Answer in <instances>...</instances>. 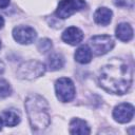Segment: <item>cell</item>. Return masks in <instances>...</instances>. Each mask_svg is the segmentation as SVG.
<instances>
[{"label":"cell","instance_id":"cell-16","mask_svg":"<svg viewBox=\"0 0 135 135\" xmlns=\"http://www.w3.org/2000/svg\"><path fill=\"white\" fill-rule=\"evenodd\" d=\"M12 90H11L9 83L4 79H0V98H5L9 96Z\"/></svg>","mask_w":135,"mask_h":135},{"label":"cell","instance_id":"cell-1","mask_svg":"<svg viewBox=\"0 0 135 135\" xmlns=\"http://www.w3.org/2000/svg\"><path fill=\"white\" fill-rule=\"evenodd\" d=\"M132 68L120 59H112L99 71L98 83L107 92L122 95L132 85Z\"/></svg>","mask_w":135,"mask_h":135},{"label":"cell","instance_id":"cell-10","mask_svg":"<svg viewBox=\"0 0 135 135\" xmlns=\"http://www.w3.org/2000/svg\"><path fill=\"white\" fill-rule=\"evenodd\" d=\"M70 133L77 135H88L91 133L88 123L79 118H74L70 123Z\"/></svg>","mask_w":135,"mask_h":135},{"label":"cell","instance_id":"cell-12","mask_svg":"<svg viewBox=\"0 0 135 135\" xmlns=\"http://www.w3.org/2000/svg\"><path fill=\"white\" fill-rule=\"evenodd\" d=\"M116 37L121 41H130L133 37V30L127 22H121L116 27Z\"/></svg>","mask_w":135,"mask_h":135},{"label":"cell","instance_id":"cell-2","mask_svg":"<svg viewBox=\"0 0 135 135\" xmlns=\"http://www.w3.org/2000/svg\"><path fill=\"white\" fill-rule=\"evenodd\" d=\"M24 105L33 129L43 130L50 124L49 105L44 98L36 94L30 95L26 98Z\"/></svg>","mask_w":135,"mask_h":135},{"label":"cell","instance_id":"cell-11","mask_svg":"<svg viewBox=\"0 0 135 135\" xmlns=\"http://www.w3.org/2000/svg\"><path fill=\"white\" fill-rule=\"evenodd\" d=\"M94 20L100 25H108L112 20V11L108 7H99L94 14Z\"/></svg>","mask_w":135,"mask_h":135},{"label":"cell","instance_id":"cell-15","mask_svg":"<svg viewBox=\"0 0 135 135\" xmlns=\"http://www.w3.org/2000/svg\"><path fill=\"white\" fill-rule=\"evenodd\" d=\"M63 63H64L63 57L59 54H53L47 59V68L51 71H56L61 69L63 66Z\"/></svg>","mask_w":135,"mask_h":135},{"label":"cell","instance_id":"cell-23","mask_svg":"<svg viewBox=\"0 0 135 135\" xmlns=\"http://www.w3.org/2000/svg\"><path fill=\"white\" fill-rule=\"evenodd\" d=\"M0 46H1V42H0Z\"/></svg>","mask_w":135,"mask_h":135},{"label":"cell","instance_id":"cell-8","mask_svg":"<svg viewBox=\"0 0 135 135\" xmlns=\"http://www.w3.org/2000/svg\"><path fill=\"white\" fill-rule=\"evenodd\" d=\"M134 116V107L131 103H120L115 107L113 111V117L120 123H126L132 120Z\"/></svg>","mask_w":135,"mask_h":135},{"label":"cell","instance_id":"cell-13","mask_svg":"<svg viewBox=\"0 0 135 135\" xmlns=\"http://www.w3.org/2000/svg\"><path fill=\"white\" fill-rule=\"evenodd\" d=\"M75 59L77 62H79L81 64L89 63L92 59V52H91L90 47L88 45H82V46L78 47L75 53Z\"/></svg>","mask_w":135,"mask_h":135},{"label":"cell","instance_id":"cell-14","mask_svg":"<svg viewBox=\"0 0 135 135\" xmlns=\"http://www.w3.org/2000/svg\"><path fill=\"white\" fill-rule=\"evenodd\" d=\"M3 120L7 127H15L20 122V114L15 109H9L3 112Z\"/></svg>","mask_w":135,"mask_h":135},{"label":"cell","instance_id":"cell-21","mask_svg":"<svg viewBox=\"0 0 135 135\" xmlns=\"http://www.w3.org/2000/svg\"><path fill=\"white\" fill-rule=\"evenodd\" d=\"M3 24H4V20H3V18L0 16V28L3 26Z\"/></svg>","mask_w":135,"mask_h":135},{"label":"cell","instance_id":"cell-18","mask_svg":"<svg viewBox=\"0 0 135 135\" xmlns=\"http://www.w3.org/2000/svg\"><path fill=\"white\" fill-rule=\"evenodd\" d=\"M116 6L120 7H133V0H113Z\"/></svg>","mask_w":135,"mask_h":135},{"label":"cell","instance_id":"cell-6","mask_svg":"<svg viewBox=\"0 0 135 135\" xmlns=\"http://www.w3.org/2000/svg\"><path fill=\"white\" fill-rule=\"evenodd\" d=\"M85 5L84 0H61L57 6L56 15L58 18L65 19L75 12L80 11Z\"/></svg>","mask_w":135,"mask_h":135},{"label":"cell","instance_id":"cell-5","mask_svg":"<svg viewBox=\"0 0 135 135\" xmlns=\"http://www.w3.org/2000/svg\"><path fill=\"white\" fill-rule=\"evenodd\" d=\"M56 95L58 99L62 102L71 101L75 96V86L70 78L62 77L59 78L55 83Z\"/></svg>","mask_w":135,"mask_h":135},{"label":"cell","instance_id":"cell-4","mask_svg":"<svg viewBox=\"0 0 135 135\" xmlns=\"http://www.w3.org/2000/svg\"><path fill=\"white\" fill-rule=\"evenodd\" d=\"M89 44L91 47V52H93L97 56H100L107 54L113 49L114 41L108 35H96L90 39Z\"/></svg>","mask_w":135,"mask_h":135},{"label":"cell","instance_id":"cell-7","mask_svg":"<svg viewBox=\"0 0 135 135\" xmlns=\"http://www.w3.org/2000/svg\"><path fill=\"white\" fill-rule=\"evenodd\" d=\"M36 32L31 26H17L13 30L14 39L21 44H30L36 39Z\"/></svg>","mask_w":135,"mask_h":135},{"label":"cell","instance_id":"cell-9","mask_svg":"<svg viewBox=\"0 0 135 135\" xmlns=\"http://www.w3.org/2000/svg\"><path fill=\"white\" fill-rule=\"evenodd\" d=\"M83 39V33L76 26H71L66 28L62 34V40L71 45H76L80 43Z\"/></svg>","mask_w":135,"mask_h":135},{"label":"cell","instance_id":"cell-22","mask_svg":"<svg viewBox=\"0 0 135 135\" xmlns=\"http://www.w3.org/2000/svg\"><path fill=\"white\" fill-rule=\"evenodd\" d=\"M2 123H3V122H2V119L0 118V130L2 129Z\"/></svg>","mask_w":135,"mask_h":135},{"label":"cell","instance_id":"cell-20","mask_svg":"<svg viewBox=\"0 0 135 135\" xmlns=\"http://www.w3.org/2000/svg\"><path fill=\"white\" fill-rule=\"evenodd\" d=\"M3 71H4V63L0 60V75L3 73Z\"/></svg>","mask_w":135,"mask_h":135},{"label":"cell","instance_id":"cell-17","mask_svg":"<svg viewBox=\"0 0 135 135\" xmlns=\"http://www.w3.org/2000/svg\"><path fill=\"white\" fill-rule=\"evenodd\" d=\"M52 46H53V45H52V41H51L50 39H47V38L41 39V40L38 42V45H37L38 50H39L41 53H47L49 51H51Z\"/></svg>","mask_w":135,"mask_h":135},{"label":"cell","instance_id":"cell-3","mask_svg":"<svg viewBox=\"0 0 135 135\" xmlns=\"http://www.w3.org/2000/svg\"><path fill=\"white\" fill-rule=\"evenodd\" d=\"M44 72H45V66L43 63L36 60H30V61L23 62L19 66L17 71V76L21 79L32 80L42 76Z\"/></svg>","mask_w":135,"mask_h":135},{"label":"cell","instance_id":"cell-19","mask_svg":"<svg viewBox=\"0 0 135 135\" xmlns=\"http://www.w3.org/2000/svg\"><path fill=\"white\" fill-rule=\"evenodd\" d=\"M9 4V0H0V8H5L6 6H8Z\"/></svg>","mask_w":135,"mask_h":135}]
</instances>
